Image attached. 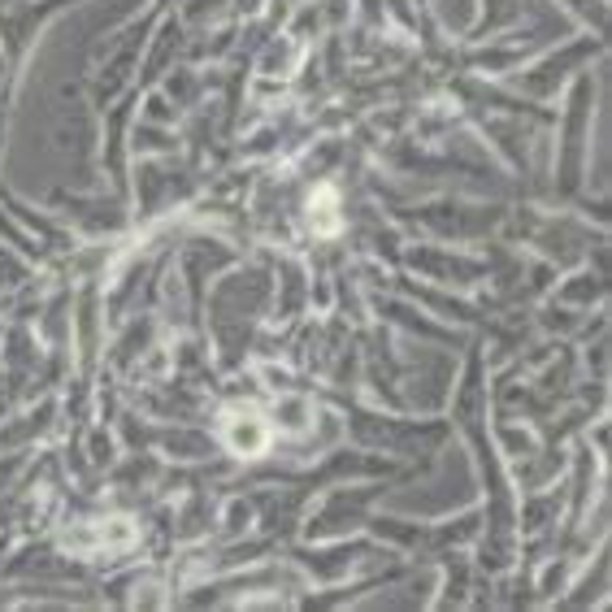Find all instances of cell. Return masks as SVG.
<instances>
[{
  "label": "cell",
  "mask_w": 612,
  "mask_h": 612,
  "mask_svg": "<svg viewBox=\"0 0 612 612\" xmlns=\"http://www.w3.org/2000/svg\"><path fill=\"white\" fill-rule=\"evenodd\" d=\"M261 439H265V435H261L257 426H239L235 435H231V443H235V447H248V452H257V447H261Z\"/></svg>",
  "instance_id": "6da1fadb"
}]
</instances>
